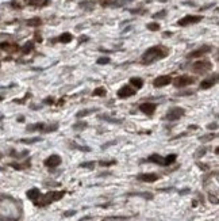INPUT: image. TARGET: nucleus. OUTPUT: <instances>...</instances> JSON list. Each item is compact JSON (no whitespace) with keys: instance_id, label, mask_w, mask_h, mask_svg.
Listing matches in <instances>:
<instances>
[{"instance_id":"1","label":"nucleus","mask_w":219,"mask_h":221,"mask_svg":"<svg viewBox=\"0 0 219 221\" xmlns=\"http://www.w3.org/2000/svg\"><path fill=\"white\" fill-rule=\"evenodd\" d=\"M168 53L169 52L162 46H151L143 53L141 58H142L143 64H153V63H156V61L161 60V58L166 57Z\"/></svg>"},{"instance_id":"2","label":"nucleus","mask_w":219,"mask_h":221,"mask_svg":"<svg viewBox=\"0 0 219 221\" xmlns=\"http://www.w3.org/2000/svg\"><path fill=\"white\" fill-rule=\"evenodd\" d=\"M64 195H65V191H50V193L45 194V195H41L34 204L37 205V206L42 207V206H46V205L51 204V202H54V201H58V199H61Z\"/></svg>"},{"instance_id":"3","label":"nucleus","mask_w":219,"mask_h":221,"mask_svg":"<svg viewBox=\"0 0 219 221\" xmlns=\"http://www.w3.org/2000/svg\"><path fill=\"white\" fill-rule=\"evenodd\" d=\"M58 129V125L54 123V125H45V123L39 122V123H34V125L27 126V132H35V130H41L45 132V133H49V132H54Z\"/></svg>"},{"instance_id":"4","label":"nucleus","mask_w":219,"mask_h":221,"mask_svg":"<svg viewBox=\"0 0 219 221\" xmlns=\"http://www.w3.org/2000/svg\"><path fill=\"white\" fill-rule=\"evenodd\" d=\"M173 82V86L177 88H184V87H188V86L193 84L195 79L191 76H188V75H183V76H178L176 77L175 80H172Z\"/></svg>"},{"instance_id":"5","label":"nucleus","mask_w":219,"mask_h":221,"mask_svg":"<svg viewBox=\"0 0 219 221\" xmlns=\"http://www.w3.org/2000/svg\"><path fill=\"white\" fill-rule=\"evenodd\" d=\"M184 114H185V110H184L183 107H172V109L168 110L166 115H165V120H168V121H177V120H180Z\"/></svg>"},{"instance_id":"6","label":"nucleus","mask_w":219,"mask_h":221,"mask_svg":"<svg viewBox=\"0 0 219 221\" xmlns=\"http://www.w3.org/2000/svg\"><path fill=\"white\" fill-rule=\"evenodd\" d=\"M211 68H212V64L207 60L196 61V63L192 65V69H193V72H196V73H205V72H208Z\"/></svg>"},{"instance_id":"7","label":"nucleus","mask_w":219,"mask_h":221,"mask_svg":"<svg viewBox=\"0 0 219 221\" xmlns=\"http://www.w3.org/2000/svg\"><path fill=\"white\" fill-rule=\"evenodd\" d=\"M203 19V17H200V15H187V17L181 18L180 20L177 22L178 26H189V25H196V23H199L200 20Z\"/></svg>"},{"instance_id":"8","label":"nucleus","mask_w":219,"mask_h":221,"mask_svg":"<svg viewBox=\"0 0 219 221\" xmlns=\"http://www.w3.org/2000/svg\"><path fill=\"white\" fill-rule=\"evenodd\" d=\"M135 92H137V90L132 88L130 84H127V86H123V87L119 88L118 92H116V95H118V98H120V99H126V98H130V96L135 95Z\"/></svg>"},{"instance_id":"9","label":"nucleus","mask_w":219,"mask_h":221,"mask_svg":"<svg viewBox=\"0 0 219 221\" xmlns=\"http://www.w3.org/2000/svg\"><path fill=\"white\" fill-rule=\"evenodd\" d=\"M172 83V77L169 75H162V76H158L153 80V86L157 88H161V87H165V86L170 84Z\"/></svg>"},{"instance_id":"10","label":"nucleus","mask_w":219,"mask_h":221,"mask_svg":"<svg viewBox=\"0 0 219 221\" xmlns=\"http://www.w3.org/2000/svg\"><path fill=\"white\" fill-rule=\"evenodd\" d=\"M216 83H218V73H214V76H211L210 79H205L200 83V90H208L214 87Z\"/></svg>"},{"instance_id":"11","label":"nucleus","mask_w":219,"mask_h":221,"mask_svg":"<svg viewBox=\"0 0 219 221\" xmlns=\"http://www.w3.org/2000/svg\"><path fill=\"white\" fill-rule=\"evenodd\" d=\"M61 164V157L58 155H51L49 156L45 160V166L49 167V168H54V167H58Z\"/></svg>"},{"instance_id":"12","label":"nucleus","mask_w":219,"mask_h":221,"mask_svg":"<svg viewBox=\"0 0 219 221\" xmlns=\"http://www.w3.org/2000/svg\"><path fill=\"white\" fill-rule=\"evenodd\" d=\"M156 109H157V104L156 103H150V102L139 104V110L143 113V114H146V115H151L154 111H156Z\"/></svg>"},{"instance_id":"13","label":"nucleus","mask_w":219,"mask_h":221,"mask_svg":"<svg viewBox=\"0 0 219 221\" xmlns=\"http://www.w3.org/2000/svg\"><path fill=\"white\" fill-rule=\"evenodd\" d=\"M211 50V46H202L199 48V49L193 50V52H191L187 57L188 58H197V57H202V56H204L205 53H208Z\"/></svg>"},{"instance_id":"14","label":"nucleus","mask_w":219,"mask_h":221,"mask_svg":"<svg viewBox=\"0 0 219 221\" xmlns=\"http://www.w3.org/2000/svg\"><path fill=\"white\" fill-rule=\"evenodd\" d=\"M138 180L141 182H148V183H153L156 180H158V175L157 174H141L137 176Z\"/></svg>"},{"instance_id":"15","label":"nucleus","mask_w":219,"mask_h":221,"mask_svg":"<svg viewBox=\"0 0 219 221\" xmlns=\"http://www.w3.org/2000/svg\"><path fill=\"white\" fill-rule=\"evenodd\" d=\"M148 161H150V163H154V164H160V166H165V160L162 156L157 155V153H154V155H150L148 157Z\"/></svg>"},{"instance_id":"16","label":"nucleus","mask_w":219,"mask_h":221,"mask_svg":"<svg viewBox=\"0 0 219 221\" xmlns=\"http://www.w3.org/2000/svg\"><path fill=\"white\" fill-rule=\"evenodd\" d=\"M129 83L132 88H135V90H141V88L143 87V80L141 79V77H131V79L129 80Z\"/></svg>"},{"instance_id":"17","label":"nucleus","mask_w":219,"mask_h":221,"mask_svg":"<svg viewBox=\"0 0 219 221\" xmlns=\"http://www.w3.org/2000/svg\"><path fill=\"white\" fill-rule=\"evenodd\" d=\"M26 194H27V198L31 199V201H34V202L41 197V191L38 190V188H35V187L34 188H30V190L27 191Z\"/></svg>"},{"instance_id":"18","label":"nucleus","mask_w":219,"mask_h":221,"mask_svg":"<svg viewBox=\"0 0 219 221\" xmlns=\"http://www.w3.org/2000/svg\"><path fill=\"white\" fill-rule=\"evenodd\" d=\"M72 39H73V36L70 33H64L58 37V42H61V44H68V42H70Z\"/></svg>"},{"instance_id":"19","label":"nucleus","mask_w":219,"mask_h":221,"mask_svg":"<svg viewBox=\"0 0 219 221\" xmlns=\"http://www.w3.org/2000/svg\"><path fill=\"white\" fill-rule=\"evenodd\" d=\"M105 94H107V90H105L104 87H97L93 90V94H92V95L93 96H105Z\"/></svg>"},{"instance_id":"20","label":"nucleus","mask_w":219,"mask_h":221,"mask_svg":"<svg viewBox=\"0 0 219 221\" xmlns=\"http://www.w3.org/2000/svg\"><path fill=\"white\" fill-rule=\"evenodd\" d=\"M93 111H97L96 109H87V110H80V111L76 114V117L77 118H81V117H85L87 114H92Z\"/></svg>"},{"instance_id":"21","label":"nucleus","mask_w":219,"mask_h":221,"mask_svg":"<svg viewBox=\"0 0 219 221\" xmlns=\"http://www.w3.org/2000/svg\"><path fill=\"white\" fill-rule=\"evenodd\" d=\"M12 168H15V170H24V168H29L30 167V161H26L24 164H16V163H11L10 164Z\"/></svg>"},{"instance_id":"22","label":"nucleus","mask_w":219,"mask_h":221,"mask_svg":"<svg viewBox=\"0 0 219 221\" xmlns=\"http://www.w3.org/2000/svg\"><path fill=\"white\" fill-rule=\"evenodd\" d=\"M176 159H177V156H176V155H168L166 157H164L165 166H170V164H173L176 161Z\"/></svg>"},{"instance_id":"23","label":"nucleus","mask_w":219,"mask_h":221,"mask_svg":"<svg viewBox=\"0 0 219 221\" xmlns=\"http://www.w3.org/2000/svg\"><path fill=\"white\" fill-rule=\"evenodd\" d=\"M32 48H34V44H32V42L30 41V42H27V44L24 45L23 48H22V52H23L24 54H27V53H30V52L32 50Z\"/></svg>"},{"instance_id":"24","label":"nucleus","mask_w":219,"mask_h":221,"mask_svg":"<svg viewBox=\"0 0 219 221\" xmlns=\"http://www.w3.org/2000/svg\"><path fill=\"white\" fill-rule=\"evenodd\" d=\"M41 140L42 139H39V137H35V139H22L20 142H23V144H34V142H38Z\"/></svg>"},{"instance_id":"25","label":"nucleus","mask_w":219,"mask_h":221,"mask_svg":"<svg viewBox=\"0 0 219 221\" xmlns=\"http://www.w3.org/2000/svg\"><path fill=\"white\" fill-rule=\"evenodd\" d=\"M215 137H216V134H214V133H211V134H205V136L200 137V141H202V142H207V141H211V140H214Z\"/></svg>"},{"instance_id":"26","label":"nucleus","mask_w":219,"mask_h":221,"mask_svg":"<svg viewBox=\"0 0 219 221\" xmlns=\"http://www.w3.org/2000/svg\"><path fill=\"white\" fill-rule=\"evenodd\" d=\"M99 164L102 167H110V166L116 164V160H102V161H99Z\"/></svg>"},{"instance_id":"27","label":"nucleus","mask_w":219,"mask_h":221,"mask_svg":"<svg viewBox=\"0 0 219 221\" xmlns=\"http://www.w3.org/2000/svg\"><path fill=\"white\" fill-rule=\"evenodd\" d=\"M81 168H88V170H93L95 167V163L93 161H85V163H81L80 164Z\"/></svg>"},{"instance_id":"28","label":"nucleus","mask_w":219,"mask_h":221,"mask_svg":"<svg viewBox=\"0 0 219 221\" xmlns=\"http://www.w3.org/2000/svg\"><path fill=\"white\" fill-rule=\"evenodd\" d=\"M87 126H88L87 122H77L73 125V129H75V130H80V129H85Z\"/></svg>"},{"instance_id":"29","label":"nucleus","mask_w":219,"mask_h":221,"mask_svg":"<svg viewBox=\"0 0 219 221\" xmlns=\"http://www.w3.org/2000/svg\"><path fill=\"white\" fill-rule=\"evenodd\" d=\"M27 25H29V26H39L41 25V19H39V18L30 19V20H27Z\"/></svg>"},{"instance_id":"30","label":"nucleus","mask_w":219,"mask_h":221,"mask_svg":"<svg viewBox=\"0 0 219 221\" xmlns=\"http://www.w3.org/2000/svg\"><path fill=\"white\" fill-rule=\"evenodd\" d=\"M148 29L150 31H157V30H160V25L158 23H156V22H151V23H149L148 25Z\"/></svg>"},{"instance_id":"31","label":"nucleus","mask_w":219,"mask_h":221,"mask_svg":"<svg viewBox=\"0 0 219 221\" xmlns=\"http://www.w3.org/2000/svg\"><path fill=\"white\" fill-rule=\"evenodd\" d=\"M130 195H139L146 199H153V194H150V193H138V194H130Z\"/></svg>"},{"instance_id":"32","label":"nucleus","mask_w":219,"mask_h":221,"mask_svg":"<svg viewBox=\"0 0 219 221\" xmlns=\"http://www.w3.org/2000/svg\"><path fill=\"white\" fill-rule=\"evenodd\" d=\"M110 57H100L99 60H97V64H99V65H103V64H108L110 63Z\"/></svg>"},{"instance_id":"33","label":"nucleus","mask_w":219,"mask_h":221,"mask_svg":"<svg viewBox=\"0 0 219 221\" xmlns=\"http://www.w3.org/2000/svg\"><path fill=\"white\" fill-rule=\"evenodd\" d=\"M205 151H207L205 148H203V149H197V152L195 153V157L197 159V157H200V156H203V155L205 153Z\"/></svg>"},{"instance_id":"34","label":"nucleus","mask_w":219,"mask_h":221,"mask_svg":"<svg viewBox=\"0 0 219 221\" xmlns=\"http://www.w3.org/2000/svg\"><path fill=\"white\" fill-rule=\"evenodd\" d=\"M165 15H166V11H165V10H162V11H160V12H157V14H154L153 18H164Z\"/></svg>"},{"instance_id":"35","label":"nucleus","mask_w":219,"mask_h":221,"mask_svg":"<svg viewBox=\"0 0 219 221\" xmlns=\"http://www.w3.org/2000/svg\"><path fill=\"white\" fill-rule=\"evenodd\" d=\"M100 118H102V120H105V121H110V122H115V123H120V122H122L120 120H114V118H108V117H105V115H104V117H100Z\"/></svg>"},{"instance_id":"36","label":"nucleus","mask_w":219,"mask_h":221,"mask_svg":"<svg viewBox=\"0 0 219 221\" xmlns=\"http://www.w3.org/2000/svg\"><path fill=\"white\" fill-rule=\"evenodd\" d=\"M72 147L77 148V149H80V151H84V152H89V151H91L88 147H78V145H75V144H72Z\"/></svg>"},{"instance_id":"37","label":"nucleus","mask_w":219,"mask_h":221,"mask_svg":"<svg viewBox=\"0 0 219 221\" xmlns=\"http://www.w3.org/2000/svg\"><path fill=\"white\" fill-rule=\"evenodd\" d=\"M76 214V210H68V212L64 213V217H70V216H75Z\"/></svg>"},{"instance_id":"38","label":"nucleus","mask_w":219,"mask_h":221,"mask_svg":"<svg viewBox=\"0 0 219 221\" xmlns=\"http://www.w3.org/2000/svg\"><path fill=\"white\" fill-rule=\"evenodd\" d=\"M207 128H208V129H214V130H215V129H218V123H216V122H214V123H208Z\"/></svg>"},{"instance_id":"39","label":"nucleus","mask_w":219,"mask_h":221,"mask_svg":"<svg viewBox=\"0 0 219 221\" xmlns=\"http://www.w3.org/2000/svg\"><path fill=\"white\" fill-rule=\"evenodd\" d=\"M130 2H132V0H118V2H116V6H122L123 3H130Z\"/></svg>"},{"instance_id":"40","label":"nucleus","mask_w":219,"mask_h":221,"mask_svg":"<svg viewBox=\"0 0 219 221\" xmlns=\"http://www.w3.org/2000/svg\"><path fill=\"white\" fill-rule=\"evenodd\" d=\"M43 103H54V99L49 96V98H46L45 101H43Z\"/></svg>"},{"instance_id":"41","label":"nucleus","mask_w":219,"mask_h":221,"mask_svg":"<svg viewBox=\"0 0 219 221\" xmlns=\"http://www.w3.org/2000/svg\"><path fill=\"white\" fill-rule=\"evenodd\" d=\"M112 144H115V141H111V142H107V144H104V145H103V147H102V148H103V149H105V148H107V147H110V145H112Z\"/></svg>"},{"instance_id":"42","label":"nucleus","mask_w":219,"mask_h":221,"mask_svg":"<svg viewBox=\"0 0 219 221\" xmlns=\"http://www.w3.org/2000/svg\"><path fill=\"white\" fill-rule=\"evenodd\" d=\"M187 193H189V188H184V190H181L180 195H184V194H187Z\"/></svg>"},{"instance_id":"43","label":"nucleus","mask_w":219,"mask_h":221,"mask_svg":"<svg viewBox=\"0 0 219 221\" xmlns=\"http://www.w3.org/2000/svg\"><path fill=\"white\" fill-rule=\"evenodd\" d=\"M199 167H200V168H203V170H204V171L208 168V167H207V166H204V164H199Z\"/></svg>"},{"instance_id":"44","label":"nucleus","mask_w":219,"mask_h":221,"mask_svg":"<svg viewBox=\"0 0 219 221\" xmlns=\"http://www.w3.org/2000/svg\"><path fill=\"white\" fill-rule=\"evenodd\" d=\"M3 118H4V117H3V115H2V114H0V121H2V120H3Z\"/></svg>"},{"instance_id":"45","label":"nucleus","mask_w":219,"mask_h":221,"mask_svg":"<svg viewBox=\"0 0 219 221\" xmlns=\"http://www.w3.org/2000/svg\"><path fill=\"white\" fill-rule=\"evenodd\" d=\"M2 99H3V96H0V101H2Z\"/></svg>"},{"instance_id":"46","label":"nucleus","mask_w":219,"mask_h":221,"mask_svg":"<svg viewBox=\"0 0 219 221\" xmlns=\"http://www.w3.org/2000/svg\"><path fill=\"white\" fill-rule=\"evenodd\" d=\"M0 159H2V155H0Z\"/></svg>"}]
</instances>
